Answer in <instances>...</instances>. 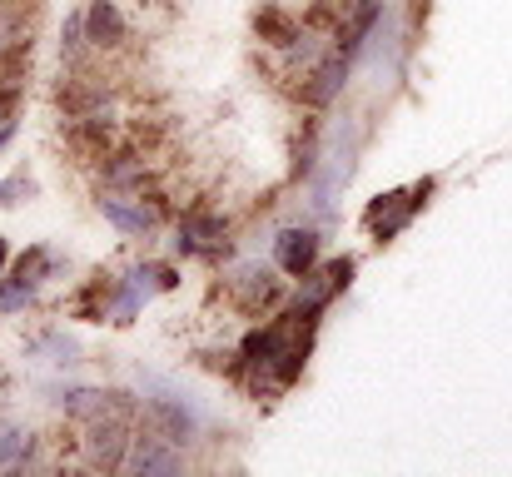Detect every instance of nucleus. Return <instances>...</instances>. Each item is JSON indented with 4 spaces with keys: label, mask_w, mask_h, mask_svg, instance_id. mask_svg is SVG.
I'll use <instances>...</instances> for the list:
<instances>
[{
    "label": "nucleus",
    "mask_w": 512,
    "mask_h": 477,
    "mask_svg": "<svg viewBox=\"0 0 512 477\" xmlns=\"http://www.w3.org/2000/svg\"><path fill=\"white\" fill-rule=\"evenodd\" d=\"M30 468H40V433L0 423V473H30Z\"/></svg>",
    "instance_id": "9b49d317"
},
{
    "label": "nucleus",
    "mask_w": 512,
    "mask_h": 477,
    "mask_svg": "<svg viewBox=\"0 0 512 477\" xmlns=\"http://www.w3.org/2000/svg\"><path fill=\"white\" fill-rule=\"evenodd\" d=\"M324 274H329L334 294H343V289L353 284V274H358V259H353V254H343V259H329V264H324Z\"/></svg>",
    "instance_id": "2eb2a0df"
},
{
    "label": "nucleus",
    "mask_w": 512,
    "mask_h": 477,
    "mask_svg": "<svg viewBox=\"0 0 512 477\" xmlns=\"http://www.w3.org/2000/svg\"><path fill=\"white\" fill-rule=\"evenodd\" d=\"M5 269H10V244H5V234H0V279H5Z\"/></svg>",
    "instance_id": "6ab92c4d"
},
{
    "label": "nucleus",
    "mask_w": 512,
    "mask_h": 477,
    "mask_svg": "<svg viewBox=\"0 0 512 477\" xmlns=\"http://www.w3.org/2000/svg\"><path fill=\"white\" fill-rule=\"evenodd\" d=\"M234 224L224 209H209V204H189L174 224V254L179 259H229L234 254Z\"/></svg>",
    "instance_id": "f03ea898"
},
{
    "label": "nucleus",
    "mask_w": 512,
    "mask_h": 477,
    "mask_svg": "<svg viewBox=\"0 0 512 477\" xmlns=\"http://www.w3.org/2000/svg\"><path fill=\"white\" fill-rule=\"evenodd\" d=\"M224 299L249 318H264V314H279L284 299H289V284L279 279L274 264L264 259H239L224 269Z\"/></svg>",
    "instance_id": "f257e3e1"
},
{
    "label": "nucleus",
    "mask_w": 512,
    "mask_h": 477,
    "mask_svg": "<svg viewBox=\"0 0 512 477\" xmlns=\"http://www.w3.org/2000/svg\"><path fill=\"white\" fill-rule=\"evenodd\" d=\"M15 130H20V115H5V120H0V155L10 150V140H15Z\"/></svg>",
    "instance_id": "a211bd4d"
},
{
    "label": "nucleus",
    "mask_w": 512,
    "mask_h": 477,
    "mask_svg": "<svg viewBox=\"0 0 512 477\" xmlns=\"http://www.w3.org/2000/svg\"><path fill=\"white\" fill-rule=\"evenodd\" d=\"M294 15L289 10H279V5H269V10H259V20H254V30H259V40L264 45H274V50H284L289 45V35H294Z\"/></svg>",
    "instance_id": "ddd939ff"
},
{
    "label": "nucleus",
    "mask_w": 512,
    "mask_h": 477,
    "mask_svg": "<svg viewBox=\"0 0 512 477\" xmlns=\"http://www.w3.org/2000/svg\"><path fill=\"white\" fill-rule=\"evenodd\" d=\"M125 279L145 294V304H150L155 294H170V289H179L174 264H160V259H140V264H130V274H125Z\"/></svg>",
    "instance_id": "f8f14e48"
},
{
    "label": "nucleus",
    "mask_w": 512,
    "mask_h": 477,
    "mask_svg": "<svg viewBox=\"0 0 512 477\" xmlns=\"http://www.w3.org/2000/svg\"><path fill=\"white\" fill-rule=\"evenodd\" d=\"M184 468V448L160 438L155 428L145 433H130V448H125V468L120 473H140V477H170Z\"/></svg>",
    "instance_id": "39448f33"
},
{
    "label": "nucleus",
    "mask_w": 512,
    "mask_h": 477,
    "mask_svg": "<svg viewBox=\"0 0 512 477\" xmlns=\"http://www.w3.org/2000/svg\"><path fill=\"white\" fill-rule=\"evenodd\" d=\"M319 254H324V234H319L314 224H289V229L274 234V269H279L284 279L309 274V269L319 264Z\"/></svg>",
    "instance_id": "423d86ee"
},
{
    "label": "nucleus",
    "mask_w": 512,
    "mask_h": 477,
    "mask_svg": "<svg viewBox=\"0 0 512 477\" xmlns=\"http://www.w3.org/2000/svg\"><path fill=\"white\" fill-rule=\"evenodd\" d=\"M85 40L95 55H115L130 40V15L120 0H90L85 5Z\"/></svg>",
    "instance_id": "0eeeda50"
},
{
    "label": "nucleus",
    "mask_w": 512,
    "mask_h": 477,
    "mask_svg": "<svg viewBox=\"0 0 512 477\" xmlns=\"http://www.w3.org/2000/svg\"><path fill=\"white\" fill-rule=\"evenodd\" d=\"M35 40V0H0V65L30 55Z\"/></svg>",
    "instance_id": "9d476101"
},
{
    "label": "nucleus",
    "mask_w": 512,
    "mask_h": 477,
    "mask_svg": "<svg viewBox=\"0 0 512 477\" xmlns=\"http://www.w3.org/2000/svg\"><path fill=\"white\" fill-rule=\"evenodd\" d=\"M433 194H438V174H428V179H418V184H408V209H413V214H423Z\"/></svg>",
    "instance_id": "dca6fc26"
},
{
    "label": "nucleus",
    "mask_w": 512,
    "mask_h": 477,
    "mask_svg": "<svg viewBox=\"0 0 512 477\" xmlns=\"http://www.w3.org/2000/svg\"><path fill=\"white\" fill-rule=\"evenodd\" d=\"M95 209L130 239H150L160 224H165V194H140V189H115V184H100L95 189Z\"/></svg>",
    "instance_id": "7ed1b4c3"
},
{
    "label": "nucleus",
    "mask_w": 512,
    "mask_h": 477,
    "mask_svg": "<svg viewBox=\"0 0 512 477\" xmlns=\"http://www.w3.org/2000/svg\"><path fill=\"white\" fill-rule=\"evenodd\" d=\"M130 433H135V413H105V418H90L80 423V468L90 473H120L125 468V448H130Z\"/></svg>",
    "instance_id": "20e7f679"
},
{
    "label": "nucleus",
    "mask_w": 512,
    "mask_h": 477,
    "mask_svg": "<svg viewBox=\"0 0 512 477\" xmlns=\"http://www.w3.org/2000/svg\"><path fill=\"white\" fill-rule=\"evenodd\" d=\"M60 413L70 423H90V418H105V413H135V398L130 393H110V388H65L60 393Z\"/></svg>",
    "instance_id": "1a4fd4ad"
},
{
    "label": "nucleus",
    "mask_w": 512,
    "mask_h": 477,
    "mask_svg": "<svg viewBox=\"0 0 512 477\" xmlns=\"http://www.w3.org/2000/svg\"><path fill=\"white\" fill-rule=\"evenodd\" d=\"M30 353H50V363H80V343H75V338H65L60 328H50V333L30 338Z\"/></svg>",
    "instance_id": "4468645a"
},
{
    "label": "nucleus",
    "mask_w": 512,
    "mask_h": 477,
    "mask_svg": "<svg viewBox=\"0 0 512 477\" xmlns=\"http://www.w3.org/2000/svg\"><path fill=\"white\" fill-rule=\"evenodd\" d=\"M30 194V184L20 179V174H10V179H0V209H10V204H20Z\"/></svg>",
    "instance_id": "f3484780"
},
{
    "label": "nucleus",
    "mask_w": 512,
    "mask_h": 477,
    "mask_svg": "<svg viewBox=\"0 0 512 477\" xmlns=\"http://www.w3.org/2000/svg\"><path fill=\"white\" fill-rule=\"evenodd\" d=\"M418 214L408 209V189H383L368 209H363V229L373 234V244H393Z\"/></svg>",
    "instance_id": "6e6552de"
}]
</instances>
